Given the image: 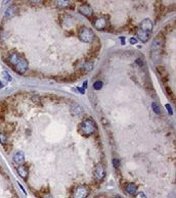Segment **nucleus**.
<instances>
[{
    "label": "nucleus",
    "instance_id": "nucleus-1",
    "mask_svg": "<svg viewBox=\"0 0 176 198\" xmlns=\"http://www.w3.org/2000/svg\"><path fill=\"white\" fill-rule=\"evenodd\" d=\"M163 43H164V39L162 36H158L155 38L151 44V58L155 62H158L161 60V56H162V49H163Z\"/></svg>",
    "mask_w": 176,
    "mask_h": 198
},
{
    "label": "nucleus",
    "instance_id": "nucleus-2",
    "mask_svg": "<svg viewBox=\"0 0 176 198\" xmlns=\"http://www.w3.org/2000/svg\"><path fill=\"white\" fill-rule=\"evenodd\" d=\"M95 130H96V128H95L94 123L91 119H84L79 126V132L82 135L86 136V137L92 135L95 132Z\"/></svg>",
    "mask_w": 176,
    "mask_h": 198
},
{
    "label": "nucleus",
    "instance_id": "nucleus-3",
    "mask_svg": "<svg viewBox=\"0 0 176 198\" xmlns=\"http://www.w3.org/2000/svg\"><path fill=\"white\" fill-rule=\"evenodd\" d=\"M78 36H79L80 40L82 42L85 43H92L94 41V33L92 32V30H90L89 28L86 27H81L78 32Z\"/></svg>",
    "mask_w": 176,
    "mask_h": 198
},
{
    "label": "nucleus",
    "instance_id": "nucleus-4",
    "mask_svg": "<svg viewBox=\"0 0 176 198\" xmlns=\"http://www.w3.org/2000/svg\"><path fill=\"white\" fill-rule=\"evenodd\" d=\"M89 194V189H88L87 186H78L76 189L73 192V196L72 198H86Z\"/></svg>",
    "mask_w": 176,
    "mask_h": 198
},
{
    "label": "nucleus",
    "instance_id": "nucleus-5",
    "mask_svg": "<svg viewBox=\"0 0 176 198\" xmlns=\"http://www.w3.org/2000/svg\"><path fill=\"white\" fill-rule=\"evenodd\" d=\"M106 177V169L104 164L98 163L94 169V178L97 181H102Z\"/></svg>",
    "mask_w": 176,
    "mask_h": 198
},
{
    "label": "nucleus",
    "instance_id": "nucleus-6",
    "mask_svg": "<svg viewBox=\"0 0 176 198\" xmlns=\"http://www.w3.org/2000/svg\"><path fill=\"white\" fill-rule=\"evenodd\" d=\"M20 60H22V57H20L16 52H12V54H9L8 59H7V62H8V64L12 65L14 68H16V65L20 63Z\"/></svg>",
    "mask_w": 176,
    "mask_h": 198
},
{
    "label": "nucleus",
    "instance_id": "nucleus-7",
    "mask_svg": "<svg viewBox=\"0 0 176 198\" xmlns=\"http://www.w3.org/2000/svg\"><path fill=\"white\" fill-rule=\"evenodd\" d=\"M153 22H151L149 18H145V20H143L141 22V24H140V30H142V31H145V32H151V30H153Z\"/></svg>",
    "mask_w": 176,
    "mask_h": 198
},
{
    "label": "nucleus",
    "instance_id": "nucleus-8",
    "mask_svg": "<svg viewBox=\"0 0 176 198\" xmlns=\"http://www.w3.org/2000/svg\"><path fill=\"white\" fill-rule=\"evenodd\" d=\"M14 68L16 73H18V74H24L28 68V61L26 60V59L22 58V60L20 61V63H18L16 68Z\"/></svg>",
    "mask_w": 176,
    "mask_h": 198
},
{
    "label": "nucleus",
    "instance_id": "nucleus-9",
    "mask_svg": "<svg viewBox=\"0 0 176 198\" xmlns=\"http://www.w3.org/2000/svg\"><path fill=\"white\" fill-rule=\"evenodd\" d=\"M93 25L97 30H104L106 27V20L104 18H97L93 22Z\"/></svg>",
    "mask_w": 176,
    "mask_h": 198
},
{
    "label": "nucleus",
    "instance_id": "nucleus-10",
    "mask_svg": "<svg viewBox=\"0 0 176 198\" xmlns=\"http://www.w3.org/2000/svg\"><path fill=\"white\" fill-rule=\"evenodd\" d=\"M79 12L81 14H83L84 16L89 18L92 14V9H91V7L88 4H83L79 7Z\"/></svg>",
    "mask_w": 176,
    "mask_h": 198
},
{
    "label": "nucleus",
    "instance_id": "nucleus-11",
    "mask_svg": "<svg viewBox=\"0 0 176 198\" xmlns=\"http://www.w3.org/2000/svg\"><path fill=\"white\" fill-rule=\"evenodd\" d=\"M18 12V8L16 6V5H10V6L7 8L6 12H5V16L6 18H14V16H16Z\"/></svg>",
    "mask_w": 176,
    "mask_h": 198
},
{
    "label": "nucleus",
    "instance_id": "nucleus-12",
    "mask_svg": "<svg viewBox=\"0 0 176 198\" xmlns=\"http://www.w3.org/2000/svg\"><path fill=\"white\" fill-rule=\"evenodd\" d=\"M14 161L16 164H23L25 162V154L23 151H18L14 156Z\"/></svg>",
    "mask_w": 176,
    "mask_h": 198
},
{
    "label": "nucleus",
    "instance_id": "nucleus-13",
    "mask_svg": "<svg viewBox=\"0 0 176 198\" xmlns=\"http://www.w3.org/2000/svg\"><path fill=\"white\" fill-rule=\"evenodd\" d=\"M136 35H137V38L143 43L147 42V40H149V33L147 32H145L142 31V30L138 29L137 32H136Z\"/></svg>",
    "mask_w": 176,
    "mask_h": 198
},
{
    "label": "nucleus",
    "instance_id": "nucleus-14",
    "mask_svg": "<svg viewBox=\"0 0 176 198\" xmlns=\"http://www.w3.org/2000/svg\"><path fill=\"white\" fill-rule=\"evenodd\" d=\"M125 191H126L128 194H130V195H134V194H136V192H137V187H136V185H134L133 183H128V184H126V186H125Z\"/></svg>",
    "mask_w": 176,
    "mask_h": 198
},
{
    "label": "nucleus",
    "instance_id": "nucleus-15",
    "mask_svg": "<svg viewBox=\"0 0 176 198\" xmlns=\"http://www.w3.org/2000/svg\"><path fill=\"white\" fill-rule=\"evenodd\" d=\"M18 175L22 177V178L26 180V179L28 178V173H29V170H28V167H26V165L22 164V165H20V167H18Z\"/></svg>",
    "mask_w": 176,
    "mask_h": 198
},
{
    "label": "nucleus",
    "instance_id": "nucleus-16",
    "mask_svg": "<svg viewBox=\"0 0 176 198\" xmlns=\"http://www.w3.org/2000/svg\"><path fill=\"white\" fill-rule=\"evenodd\" d=\"M71 111H72V113L74 115H80L83 113V108L80 105H78V104H75L72 107V109H71Z\"/></svg>",
    "mask_w": 176,
    "mask_h": 198
},
{
    "label": "nucleus",
    "instance_id": "nucleus-17",
    "mask_svg": "<svg viewBox=\"0 0 176 198\" xmlns=\"http://www.w3.org/2000/svg\"><path fill=\"white\" fill-rule=\"evenodd\" d=\"M92 68H93V63L91 62V61H87V62L84 63L83 68H82V73L87 74V73H89L90 71H92Z\"/></svg>",
    "mask_w": 176,
    "mask_h": 198
},
{
    "label": "nucleus",
    "instance_id": "nucleus-18",
    "mask_svg": "<svg viewBox=\"0 0 176 198\" xmlns=\"http://www.w3.org/2000/svg\"><path fill=\"white\" fill-rule=\"evenodd\" d=\"M55 4L61 8L63 7H68L70 5V1H65V0H61V1H55Z\"/></svg>",
    "mask_w": 176,
    "mask_h": 198
},
{
    "label": "nucleus",
    "instance_id": "nucleus-19",
    "mask_svg": "<svg viewBox=\"0 0 176 198\" xmlns=\"http://www.w3.org/2000/svg\"><path fill=\"white\" fill-rule=\"evenodd\" d=\"M157 71L159 72V74L161 75V77H162L163 79H164L165 77L167 78V73H166V70L163 66H157Z\"/></svg>",
    "mask_w": 176,
    "mask_h": 198
},
{
    "label": "nucleus",
    "instance_id": "nucleus-20",
    "mask_svg": "<svg viewBox=\"0 0 176 198\" xmlns=\"http://www.w3.org/2000/svg\"><path fill=\"white\" fill-rule=\"evenodd\" d=\"M0 143L3 145H5L7 143V136L4 133H2V132L0 133Z\"/></svg>",
    "mask_w": 176,
    "mask_h": 198
},
{
    "label": "nucleus",
    "instance_id": "nucleus-21",
    "mask_svg": "<svg viewBox=\"0 0 176 198\" xmlns=\"http://www.w3.org/2000/svg\"><path fill=\"white\" fill-rule=\"evenodd\" d=\"M2 78L6 82H10V81H12V77L9 76V74L6 72V71H3V72H2Z\"/></svg>",
    "mask_w": 176,
    "mask_h": 198
},
{
    "label": "nucleus",
    "instance_id": "nucleus-22",
    "mask_svg": "<svg viewBox=\"0 0 176 198\" xmlns=\"http://www.w3.org/2000/svg\"><path fill=\"white\" fill-rule=\"evenodd\" d=\"M93 88L95 90H100L102 88V81H96L94 84H93Z\"/></svg>",
    "mask_w": 176,
    "mask_h": 198
},
{
    "label": "nucleus",
    "instance_id": "nucleus-23",
    "mask_svg": "<svg viewBox=\"0 0 176 198\" xmlns=\"http://www.w3.org/2000/svg\"><path fill=\"white\" fill-rule=\"evenodd\" d=\"M153 111H155V113H156L157 115H160V113H161V111H160V107H159L158 104L153 102Z\"/></svg>",
    "mask_w": 176,
    "mask_h": 198
},
{
    "label": "nucleus",
    "instance_id": "nucleus-24",
    "mask_svg": "<svg viewBox=\"0 0 176 198\" xmlns=\"http://www.w3.org/2000/svg\"><path fill=\"white\" fill-rule=\"evenodd\" d=\"M135 198H147V196H145V194L143 192H138L135 195Z\"/></svg>",
    "mask_w": 176,
    "mask_h": 198
},
{
    "label": "nucleus",
    "instance_id": "nucleus-25",
    "mask_svg": "<svg viewBox=\"0 0 176 198\" xmlns=\"http://www.w3.org/2000/svg\"><path fill=\"white\" fill-rule=\"evenodd\" d=\"M113 164H114V167H116V169H117V167H120V161L118 159H113Z\"/></svg>",
    "mask_w": 176,
    "mask_h": 198
},
{
    "label": "nucleus",
    "instance_id": "nucleus-26",
    "mask_svg": "<svg viewBox=\"0 0 176 198\" xmlns=\"http://www.w3.org/2000/svg\"><path fill=\"white\" fill-rule=\"evenodd\" d=\"M32 100L34 102H36V103H39L40 102V98H39V96H34L33 98H32Z\"/></svg>",
    "mask_w": 176,
    "mask_h": 198
},
{
    "label": "nucleus",
    "instance_id": "nucleus-27",
    "mask_svg": "<svg viewBox=\"0 0 176 198\" xmlns=\"http://www.w3.org/2000/svg\"><path fill=\"white\" fill-rule=\"evenodd\" d=\"M166 90H167V94L169 95V96H172V91H171V89H170L169 87H166Z\"/></svg>",
    "mask_w": 176,
    "mask_h": 198
},
{
    "label": "nucleus",
    "instance_id": "nucleus-28",
    "mask_svg": "<svg viewBox=\"0 0 176 198\" xmlns=\"http://www.w3.org/2000/svg\"><path fill=\"white\" fill-rule=\"evenodd\" d=\"M166 108L168 109V111H169L170 115H172V109H171V106H170V104H166Z\"/></svg>",
    "mask_w": 176,
    "mask_h": 198
},
{
    "label": "nucleus",
    "instance_id": "nucleus-29",
    "mask_svg": "<svg viewBox=\"0 0 176 198\" xmlns=\"http://www.w3.org/2000/svg\"><path fill=\"white\" fill-rule=\"evenodd\" d=\"M130 43L131 44H136V43H137V40H136V38H131L130 39Z\"/></svg>",
    "mask_w": 176,
    "mask_h": 198
},
{
    "label": "nucleus",
    "instance_id": "nucleus-30",
    "mask_svg": "<svg viewBox=\"0 0 176 198\" xmlns=\"http://www.w3.org/2000/svg\"><path fill=\"white\" fill-rule=\"evenodd\" d=\"M120 40H121V42H122L121 44H123V45H124V44H125V38H124V37H120Z\"/></svg>",
    "mask_w": 176,
    "mask_h": 198
},
{
    "label": "nucleus",
    "instance_id": "nucleus-31",
    "mask_svg": "<svg viewBox=\"0 0 176 198\" xmlns=\"http://www.w3.org/2000/svg\"><path fill=\"white\" fill-rule=\"evenodd\" d=\"M114 198H123L122 196H120V195H117V196H115Z\"/></svg>",
    "mask_w": 176,
    "mask_h": 198
},
{
    "label": "nucleus",
    "instance_id": "nucleus-32",
    "mask_svg": "<svg viewBox=\"0 0 176 198\" xmlns=\"http://www.w3.org/2000/svg\"><path fill=\"white\" fill-rule=\"evenodd\" d=\"M1 87H3V84L1 83V81H0V88H1Z\"/></svg>",
    "mask_w": 176,
    "mask_h": 198
},
{
    "label": "nucleus",
    "instance_id": "nucleus-33",
    "mask_svg": "<svg viewBox=\"0 0 176 198\" xmlns=\"http://www.w3.org/2000/svg\"><path fill=\"white\" fill-rule=\"evenodd\" d=\"M45 198H52V197H50V196H47V197H45Z\"/></svg>",
    "mask_w": 176,
    "mask_h": 198
}]
</instances>
